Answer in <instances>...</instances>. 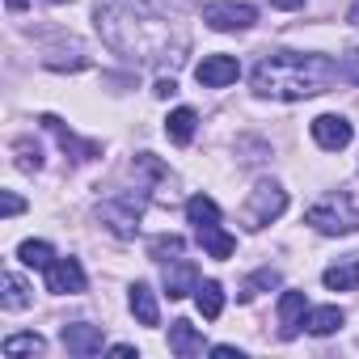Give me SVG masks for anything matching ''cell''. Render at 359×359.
I'll list each match as a JSON object with an SVG mask.
<instances>
[{
  "label": "cell",
  "mask_w": 359,
  "mask_h": 359,
  "mask_svg": "<svg viewBox=\"0 0 359 359\" xmlns=\"http://www.w3.org/2000/svg\"><path fill=\"white\" fill-rule=\"evenodd\" d=\"M97 30L106 47L140 64L177 68L191 47L187 26L169 18V9H161L156 0H110V5H97Z\"/></svg>",
  "instance_id": "1"
},
{
  "label": "cell",
  "mask_w": 359,
  "mask_h": 359,
  "mask_svg": "<svg viewBox=\"0 0 359 359\" xmlns=\"http://www.w3.org/2000/svg\"><path fill=\"white\" fill-rule=\"evenodd\" d=\"M250 81H254L258 97L304 102V97L325 93L334 81H342V68L330 55H317V51H275V55L258 60V68H254Z\"/></svg>",
  "instance_id": "2"
},
{
  "label": "cell",
  "mask_w": 359,
  "mask_h": 359,
  "mask_svg": "<svg viewBox=\"0 0 359 359\" xmlns=\"http://www.w3.org/2000/svg\"><path fill=\"white\" fill-rule=\"evenodd\" d=\"M304 220L325 237H346L359 229V208L351 203V195H325L304 212Z\"/></svg>",
  "instance_id": "3"
},
{
  "label": "cell",
  "mask_w": 359,
  "mask_h": 359,
  "mask_svg": "<svg viewBox=\"0 0 359 359\" xmlns=\"http://www.w3.org/2000/svg\"><path fill=\"white\" fill-rule=\"evenodd\" d=\"M283 212H287V191H283L279 182H258V187L250 191L245 208H241V224H245L250 233H258V229H266L271 220H279Z\"/></svg>",
  "instance_id": "4"
},
{
  "label": "cell",
  "mask_w": 359,
  "mask_h": 359,
  "mask_svg": "<svg viewBox=\"0 0 359 359\" xmlns=\"http://www.w3.org/2000/svg\"><path fill=\"white\" fill-rule=\"evenodd\" d=\"M140 212H144V195H118V199H106L97 208V220L114 237H135L140 233Z\"/></svg>",
  "instance_id": "5"
},
{
  "label": "cell",
  "mask_w": 359,
  "mask_h": 359,
  "mask_svg": "<svg viewBox=\"0 0 359 359\" xmlns=\"http://www.w3.org/2000/svg\"><path fill=\"white\" fill-rule=\"evenodd\" d=\"M203 22L220 34H237V30H250L258 22V9L254 5H237V0H216V5L203 9Z\"/></svg>",
  "instance_id": "6"
},
{
  "label": "cell",
  "mask_w": 359,
  "mask_h": 359,
  "mask_svg": "<svg viewBox=\"0 0 359 359\" xmlns=\"http://www.w3.org/2000/svg\"><path fill=\"white\" fill-rule=\"evenodd\" d=\"M47 292H55V296H81L85 292V266L76 258H55L47 266Z\"/></svg>",
  "instance_id": "7"
},
{
  "label": "cell",
  "mask_w": 359,
  "mask_h": 359,
  "mask_svg": "<svg viewBox=\"0 0 359 359\" xmlns=\"http://www.w3.org/2000/svg\"><path fill=\"white\" fill-rule=\"evenodd\" d=\"M60 342H64L72 355L89 359V355H97V351L106 346V334H102V325H89V321H72V325H64V330H60Z\"/></svg>",
  "instance_id": "8"
},
{
  "label": "cell",
  "mask_w": 359,
  "mask_h": 359,
  "mask_svg": "<svg viewBox=\"0 0 359 359\" xmlns=\"http://www.w3.org/2000/svg\"><path fill=\"white\" fill-rule=\"evenodd\" d=\"M241 76V64L233 60V55H208L199 68H195V81L203 85V89H224V85H233Z\"/></svg>",
  "instance_id": "9"
},
{
  "label": "cell",
  "mask_w": 359,
  "mask_h": 359,
  "mask_svg": "<svg viewBox=\"0 0 359 359\" xmlns=\"http://www.w3.org/2000/svg\"><path fill=\"white\" fill-rule=\"evenodd\" d=\"M351 123L342 118V114H317L313 118V140H317V148H325V152H338V148H346L351 144Z\"/></svg>",
  "instance_id": "10"
},
{
  "label": "cell",
  "mask_w": 359,
  "mask_h": 359,
  "mask_svg": "<svg viewBox=\"0 0 359 359\" xmlns=\"http://www.w3.org/2000/svg\"><path fill=\"white\" fill-rule=\"evenodd\" d=\"M39 123H43V127H47V131L60 140V148H64V152H72L76 161H93V156L102 152V144H93V140H76V135L64 127V118H55V114H43Z\"/></svg>",
  "instance_id": "11"
},
{
  "label": "cell",
  "mask_w": 359,
  "mask_h": 359,
  "mask_svg": "<svg viewBox=\"0 0 359 359\" xmlns=\"http://www.w3.org/2000/svg\"><path fill=\"white\" fill-rule=\"evenodd\" d=\"M304 313H309L304 292H283L279 296V338H296L304 325Z\"/></svg>",
  "instance_id": "12"
},
{
  "label": "cell",
  "mask_w": 359,
  "mask_h": 359,
  "mask_svg": "<svg viewBox=\"0 0 359 359\" xmlns=\"http://www.w3.org/2000/svg\"><path fill=\"white\" fill-rule=\"evenodd\" d=\"M195 287H199L195 262H173V266H165V296H169V300H182V296H191Z\"/></svg>",
  "instance_id": "13"
},
{
  "label": "cell",
  "mask_w": 359,
  "mask_h": 359,
  "mask_svg": "<svg viewBox=\"0 0 359 359\" xmlns=\"http://www.w3.org/2000/svg\"><path fill=\"white\" fill-rule=\"evenodd\" d=\"M203 334L191 325V321H173L169 325V351L177 355V359H191V355H203Z\"/></svg>",
  "instance_id": "14"
},
{
  "label": "cell",
  "mask_w": 359,
  "mask_h": 359,
  "mask_svg": "<svg viewBox=\"0 0 359 359\" xmlns=\"http://www.w3.org/2000/svg\"><path fill=\"white\" fill-rule=\"evenodd\" d=\"M342 321H346V313H342L338 304H321V309H309V313H304V330H309L313 338H325V334L342 330Z\"/></svg>",
  "instance_id": "15"
},
{
  "label": "cell",
  "mask_w": 359,
  "mask_h": 359,
  "mask_svg": "<svg viewBox=\"0 0 359 359\" xmlns=\"http://www.w3.org/2000/svg\"><path fill=\"white\" fill-rule=\"evenodd\" d=\"M321 283H325L330 292H355V287H359V254H355V258H346V262L325 266Z\"/></svg>",
  "instance_id": "16"
},
{
  "label": "cell",
  "mask_w": 359,
  "mask_h": 359,
  "mask_svg": "<svg viewBox=\"0 0 359 359\" xmlns=\"http://www.w3.org/2000/svg\"><path fill=\"white\" fill-rule=\"evenodd\" d=\"M195 123H199V114H195L191 106H177V110L165 118V135H169L173 144H191V140H195Z\"/></svg>",
  "instance_id": "17"
},
{
  "label": "cell",
  "mask_w": 359,
  "mask_h": 359,
  "mask_svg": "<svg viewBox=\"0 0 359 359\" xmlns=\"http://www.w3.org/2000/svg\"><path fill=\"white\" fill-rule=\"evenodd\" d=\"M195 233H199V241H203V250H208L212 258H220V262H224V258H233L237 241H233V237H229V233H224L220 224H199Z\"/></svg>",
  "instance_id": "18"
},
{
  "label": "cell",
  "mask_w": 359,
  "mask_h": 359,
  "mask_svg": "<svg viewBox=\"0 0 359 359\" xmlns=\"http://www.w3.org/2000/svg\"><path fill=\"white\" fill-rule=\"evenodd\" d=\"M131 313L140 325H156L161 321V309H156V296L148 283H131Z\"/></svg>",
  "instance_id": "19"
},
{
  "label": "cell",
  "mask_w": 359,
  "mask_h": 359,
  "mask_svg": "<svg viewBox=\"0 0 359 359\" xmlns=\"http://www.w3.org/2000/svg\"><path fill=\"white\" fill-rule=\"evenodd\" d=\"M195 304H199V313H203L208 321H216V317L224 313V287H220L216 279H203V283L195 287Z\"/></svg>",
  "instance_id": "20"
},
{
  "label": "cell",
  "mask_w": 359,
  "mask_h": 359,
  "mask_svg": "<svg viewBox=\"0 0 359 359\" xmlns=\"http://www.w3.org/2000/svg\"><path fill=\"white\" fill-rule=\"evenodd\" d=\"M187 220L199 229V224H220V208L212 195H191L187 199Z\"/></svg>",
  "instance_id": "21"
},
{
  "label": "cell",
  "mask_w": 359,
  "mask_h": 359,
  "mask_svg": "<svg viewBox=\"0 0 359 359\" xmlns=\"http://www.w3.org/2000/svg\"><path fill=\"white\" fill-rule=\"evenodd\" d=\"M18 258H22V266L47 271V266L55 262V250H51L47 241H22V245H18Z\"/></svg>",
  "instance_id": "22"
},
{
  "label": "cell",
  "mask_w": 359,
  "mask_h": 359,
  "mask_svg": "<svg viewBox=\"0 0 359 359\" xmlns=\"http://www.w3.org/2000/svg\"><path fill=\"white\" fill-rule=\"evenodd\" d=\"M30 304V287L22 283V275H5V292H0V309H9V313H18V309H26Z\"/></svg>",
  "instance_id": "23"
},
{
  "label": "cell",
  "mask_w": 359,
  "mask_h": 359,
  "mask_svg": "<svg viewBox=\"0 0 359 359\" xmlns=\"http://www.w3.org/2000/svg\"><path fill=\"white\" fill-rule=\"evenodd\" d=\"M0 351H5L9 359H18V355H43L47 342H43V334H9Z\"/></svg>",
  "instance_id": "24"
},
{
  "label": "cell",
  "mask_w": 359,
  "mask_h": 359,
  "mask_svg": "<svg viewBox=\"0 0 359 359\" xmlns=\"http://www.w3.org/2000/svg\"><path fill=\"white\" fill-rule=\"evenodd\" d=\"M182 250H187V241L177 237V233H165V237H156V241L148 245V254H152L156 262H169V258H182Z\"/></svg>",
  "instance_id": "25"
},
{
  "label": "cell",
  "mask_w": 359,
  "mask_h": 359,
  "mask_svg": "<svg viewBox=\"0 0 359 359\" xmlns=\"http://www.w3.org/2000/svg\"><path fill=\"white\" fill-rule=\"evenodd\" d=\"M262 287H279V271H271V266H266V271L250 275V279H245V287H241L237 296H241V300H254V296H258Z\"/></svg>",
  "instance_id": "26"
},
{
  "label": "cell",
  "mask_w": 359,
  "mask_h": 359,
  "mask_svg": "<svg viewBox=\"0 0 359 359\" xmlns=\"http://www.w3.org/2000/svg\"><path fill=\"white\" fill-rule=\"evenodd\" d=\"M13 148H18V165H22V169H34V173L43 169V148H39V144H30V140H18Z\"/></svg>",
  "instance_id": "27"
},
{
  "label": "cell",
  "mask_w": 359,
  "mask_h": 359,
  "mask_svg": "<svg viewBox=\"0 0 359 359\" xmlns=\"http://www.w3.org/2000/svg\"><path fill=\"white\" fill-rule=\"evenodd\" d=\"M338 68H342V76H346L351 85H359V51H346V55L338 60Z\"/></svg>",
  "instance_id": "28"
},
{
  "label": "cell",
  "mask_w": 359,
  "mask_h": 359,
  "mask_svg": "<svg viewBox=\"0 0 359 359\" xmlns=\"http://www.w3.org/2000/svg\"><path fill=\"white\" fill-rule=\"evenodd\" d=\"M22 208H26V203H22L13 191H5V195H0V212H5V220H9V216H18Z\"/></svg>",
  "instance_id": "29"
},
{
  "label": "cell",
  "mask_w": 359,
  "mask_h": 359,
  "mask_svg": "<svg viewBox=\"0 0 359 359\" xmlns=\"http://www.w3.org/2000/svg\"><path fill=\"white\" fill-rule=\"evenodd\" d=\"M173 93H177V81L173 76H161L156 81V97H173Z\"/></svg>",
  "instance_id": "30"
},
{
  "label": "cell",
  "mask_w": 359,
  "mask_h": 359,
  "mask_svg": "<svg viewBox=\"0 0 359 359\" xmlns=\"http://www.w3.org/2000/svg\"><path fill=\"white\" fill-rule=\"evenodd\" d=\"M212 355H220V359H241L237 346H212Z\"/></svg>",
  "instance_id": "31"
},
{
  "label": "cell",
  "mask_w": 359,
  "mask_h": 359,
  "mask_svg": "<svg viewBox=\"0 0 359 359\" xmlns=\"http://www.w3.org/2000/svg\"><path fill=\"white\" fill-rule=\"evenodd\" d=\"M271 5H275V9H300L304 0H271Z\"/></svg>",
  "instance_id": "32"
},
{
  "label": "cell",
  "mask_w": 359,
  "mask_h": 359,
  "mask_svg": "<svg viewBox=\"0 0 359 359\" xmlns=\"http://www.w3.org/2000/svg\"><path fill=\"white\" fill-rule=\"evenodd\" d=\"M5 5H9V9L18 13V9H26V5H30V0H5Z\"/></svg>",
  "instance_id": "33"
},
{
  "label": "cell",
  "mask_w": 359,
  "mask_h": 359,
  "mask_svg": "<svg viewBox=\"0 0 359 359\" xmlns=\"http://www.w3.org/2000/svg\"><path fill=\"white\" fill-rule=\"evenodd\" d=\"M351 26H359V5H355V9H351Z\"/></svg>",
  "instance_id": "34"
}]
</instances>
